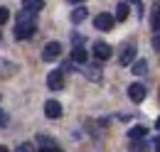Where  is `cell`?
Masks as SVG:
<instances>
[{
    "label": "cell",
    "instance_id": "1",
    "mask_svg": "<svg viewBox=\"0 0 160 152\" xmlns=\"http://www.w3.org/2000/svg\"><path fill=\"white\" fill-rule=\"evenodd\" d=\"M35 30H37V25H35V15H30V12H25L22 10L20 15H18V25H15V37L18 39H27L35 35Z\"/></svg>",
    "mask_w": 160,
    "mask_h": 152
},
{
    "label": "cell",
    "instance_id": "2",
    "mask_svg": "<svg viewBox=\"0 0 160 152\" xmlns=\"http://www.w3.org/2000/svg\"><path fill=\"white\" fill-rule=\"evenodd\" d=\"M94 25H96V30H101V32H108V30L116 25V17L108 15V12H99V15L94 17Z\"/></svg>",
    "mask_w": 160,
    "mask_h": 152
},
{
    "label": "cell",
    "instance_id": "3",
    "mask_svg": "<svg viewBox=\"0 0 160 152\" xmlns=\"http://www.w3.org/2000/svg\"><path fill=\"white\" fill-rule=\"evenodd\" d=\"M47 86H49L52 91H59V88H64V71H62V69L49 71V76H47Z\"/></svg>",
    "mask_w": 160,
    "mask_h": 152
},
{
    "label": "cell",
    "instance_id": "4",
    "mask_svg": "<svg viewBox=\"0 0 160 152\" xmlns=\"http://www.w3.org/2000/svg\"><path fill=\"white\" fill-rule=\"evenodd\" d=\"M136 54H138V49H136V44H126V49L121 52L118 61L123 66H131V64H136Z\"/></svg>",
    "mask_w": 160,
    "mask_h": 152
},
{
    "label": "cell",
    "instance_id": "5",
    "mask_svg": "<svg viewBox=\"0 0 160 152\" xmlns=\"http://www.w3.org/2000/svg\"><path fill=\"white\" fill-rule=\"evenodd\" d=\"M59 54H62L59 42H49V44H44V49H42V59H44V61H52V59H57Z\"/></svg>",
    "mask_w": 160,
    "mask_h": 152
},
{
    "label": "cell",
    "instance_id": "6",
    "mask_svg": "<svg viewBox=\"0 0 160 152\" xmlns=\"http://www.w3.org/2000/svg\"><path fill=\"white\" fill-rule=\"evenodd\" d=\"M145 93H148V91H145L143 83H131V86H128V98H131L133 103H140V101L145 98Z\"/></svg>",
    "mask_w": 160,
    "mask_h": 152
},
{
    "label": "cell",
    "instance_id": "7",
    "mask_svg": "<svg viewBox=\"0 0 160 152\" xmlns=\"http://www.w3.org/2000/svg\"><path fill=\"white\" fill-rule=\"evenodd\" d=\"M94 57L99 59V61H106V59L111 57V47L106 42H94Z\"/></svg>",
    "mask_w": 160,
    "mask_h": 152
},
{
    "label": "cell",
    "instance_id": "8",
    "mask_svg": "<svg viewBox=\"0 0 160 152\" xmlns=\"http://www.w3.org/2000/svg\"><path fill=\"white\" fill-rule=\"evenodd\" d=\"M44 115H47V118H59L62 115L59 101H47V103H44Z\"/></svg>",
    "mask_w": 160,
    "mask_h": 152
},
{
    "label": "cell",
    "instance_id": "9",
    "mask_svg": "<svg viewBox=\"0 0 160 152\" xmlns=\"http://www.w3.org/2000/svg\"><path fill=\"white\" fill-rule=\"evenodd\" d=\"M86 61H89L86 49H84V47H74V52H72V64H81V66H86Z\"/></svg>",
    "mask_w": 160,
    "mask_h": 152
},
{
    "label": "cell",
    "instance_id": "10",
    "mask_svg": "<svg viewBox=\"0 0 160 152\" xmlns=\"http://www.w3.org/2000/svg\"><path fill=\"white\" fill-rule=\"evenodd\" d=\"M42 7H44V2H42V0H25V2H22V10H25V12H30V15L40 12Z\"/></svg>",
    "mask_w": 160,
    "mask_h": 152
},
{
    "label": "cell",
    "instance_id": "11",
    "mask_svg": "<svg viewBox=\"0 0 160 152\" xmlns=\"http://www.w3.org/2000/svg\"><path fill=\"white\" fill-rule=\"evenodd\" d=\"M145 135H148V128L136 125V128H131V130H128V140H131V142H138V140H143Z\"/></svg>",
    "mask_w": 160,
    "mask_h": 152
},
{
    "label": "cell",
    "instance_id": "12",
    "mask_svg": "<svg viewBox=\"0 0 160 152\" xmlns=\"http://www.w3.org/2000/svg\"><path fill=\"white\" fill-rule=\"evenodd\" d=\"M131 69H133V74H136V76H145V74H148V61H145V59H138Z\"/></svg>",
    "mask_w": 160,
    "mask_h": 152
},
{
    "label": "cell",
    "instance_id": "13",
    "mask_svg": "<svg viewBox=\"0 0 160 152\" xmlns=\"http://www.w3.org/2000/svg\"><path fill=\"white\" fill-rule=\"evenodd\" d=\"M86 15H89V12H86V7H77V10L72 12V22H74V25H79V22L86 20Z\"/></svg>",
    "mask_w": 160,
    "mask_h": 152
},
{
    "label": "cell",
    "instance_id": "14",
    "mask_svg": "<svg viewBox=\"0 0 160 152\" xmlns=\"http://www.w3.org/2000/svg\"><path fill=\"white\" fill-rule=\"evenodd\" d=\"M128 17V2H118V7H116V20H123Z\"/></svg>",
    "mask_w": 160,
    "mask_h": 152
},
{
    "label": "cell",
    "instance_id": "15",
    "mask_svg": "<svg viewBox=\"0 0 160 152\" xmlns=\"http://www.w3.org/2000/svg\"><path fill=\"white\" fill-rule=\"evenodd\" d=\"M37 140H40L42 145H44V150H49V147H54V140H52V137H47V135H37Z\"/></svg>",
    "mask_w": 160,
    "mask_h": 152
},
{
    "label": "cell",
    "instance_id": "16",
    "mask_svg": "<svg viewBox=\"0 0 160 152\" xmlns=\"http://www.w3.org/2000/svg\"><path fill=\"white\" fill-rule=\"evenodd\" d=\"M150 27H153V30H160V7L153 12V17H150Z\"/></svg>",
    "mask_w": 160,
    "mask_h": 152
},
{
    "label": "cell",
    "instance_id": "17",
    "mask_svg": "<svg viewBox=\"0 0 160 152\" xmlns=\"http://www.w3.org/2000/svg\"><path fill=\"white\" fill-rule=\"evenodd\" d=\"M8 20H10V10L8 7H0V25H5Z\"/></svg>",
    "mask_w": 160,
    "mask_h": 152
},
{
    "label": "cell",
    "instance_id": "18",
    "mask_svg": "<svg viewBox=\"0 0 160 152\" xmlns=\"http://www.w3.org/2000/svg\"><path fill=\"white\" fill-rule=\"evenodd\" d=\"M133 150H136V152H145V150H148L145 140H138V142H133Z\"/></svg>",
    "mask_w": 160,
    "mask_h": 152
},
{
    "label": "cell",
    "instance_id": "19",
    "mask_svg": "<svg viewBox=\"0 0 160 152\" xmlns=\"http://www.w3.org/2000/svg\"><path fill=\"white\" fill-rule=\"evenodd\" d=\"M15 152H35V150H32V142H22V145H18Z\"/></svg>",
    "mask_w": 160,
    "mask_h": 152
},
{
    "label": "cell",
    "instance_id": "20",
    "mask_svg": "<svg viewBox=\"0 0 160 152\" xmlns=\"http://www.w3.org/2000/svg\"><path fill=\"white\" fill-rule=\"evenodd\" d=\"M8 123H10V115H8V113H5V111H2V108H0V125L5 128Z\"/></svg>",
    "mask_w": 160,
    "mask_h": 152
},
{
    "label": "cell",
    "instance_id": "21",
    "mask_svg": "<svg viewBox=\"0 0 160 152\" xmlns=\"http://www.w3.org/2000/svg\"><path fill=\"white\" fill-rule=\"evenodd\" d=\"M153 147H155V152H160V135H158V137H153Z\"/></svg>",
    "mask_w": 160,
    "mask_h": 152
},
{
    "label": "cell",
    "instance_id": "22",
    "mask_svg": "<svg viewBox=\"0 0 160 152\" xmlns=\"http://www.w3.org/2000/svg\"><path fill=\"white\" fill-rule=\"evenodd\" d=\"M153 44H155V49H158V52H160V35H158V37H155V42H153Z\"/></svg>",
    "mask_w": 160,
    "mask_h": 152
},
{
    "label": "cell",
    "instance_id": "23",
    "mask_svg": "<svg viewBox=\"0 0 160 152\" xmlns=\"http://www.w3.org/2000/svg\"><path fill=\"white\" fill-rule=\"evenodd\" d=\"M155 128H158V130H160V118H158V120H155Z\"/></svg>",
    "mask_w": 160,
    "mask_h": 152
},
{
    "label": "cell",
    "instance_id": "24",
    "mask_svg": "<svg viewBox=\"0 0 160 152\" xmlns=\"http://www.w3.org/2000/svg\"><path fill=\"white\" fill-rule=\"evenodd\" d=\"M0 152H8V147H2V145H0Z\"/></svg>",
    "mask_w": 160,
    "mask_h": 152
},
{
    "label": "cell",
    "instance_id": "25",
    "mask_svg": "<svg viewBox=\"0 0 160 152\" xmlns=\"http://www.w3.org/2000/svg\"><path fill=\"white\" fill-rule=\"evenodd\" d=\"M42 152H54V150H42Z\"/></svg>",
    "mask_w": 160,
    "mask_h": 152
},
{
    "label": "cell",
    "instance_id": "26",
    "mask_svg": "<svg viewBox=\"0 0 160 152\" xmlns=\"http://www.w3.org/2000/svg\"><path fill=\"white\" fill-rule=\"evenodd\" d=\"M54 152H62V150H54Z\"/></svg>",
    "mask_w": 160,
    "mask_h": 152
}]
</instances>
